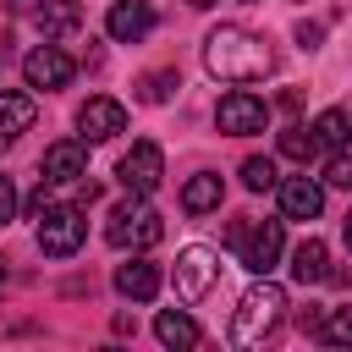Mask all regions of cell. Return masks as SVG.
Wrapping results in <instances>:
<instances>
[{"mask_svg":"<svg viewBox=\"0 0 352 352\" xmlns=\"http://www.w3.org/2000/svg\"><path fill=\"white\" fill-rule=\"evenodd\" d=\"M319 38H324V28H319V22H297V44H302V50H314Z\"/></svg>","mask_w":352,"mask_h":352,"instance_id":"obj_27","label":"cell"},{"mask_svg":"<svg viewBox=\"0 0 352 352\" xmlns=\"http://www.w3.org/2000/svg\"><path fill=\"white\" fill-rule=\"evenodd\" d=\"M6 6H11V11H22V6H28V0H6Z\"/></svg>","mask_w":352,"mask_h":352,"instance_id":"obj_32","label":"cell"},{"mask_svg":"<svg viewBox=\"0 0 352 352\" xmlns=\"http://www.w3.org/2000/svg\"><path fill=\"white\" fill-rule=\"evenodd\" d=\"M297 324H302V336H319V324H324V314H319V308L308 302V308L297 314Z\"/></svg>","mask_w":352,"mask_h":352,"instance_id":"obj_28","label":"cell"},{"mask_svg":"<svg viewBox=\"0 0 352 352\" xmlns=\"http://www.w3.org/2000/svg\"><path fill=\"white\" fill-rule=\"evenodd\" d=\"M88 176V143L60 138L44 148V182H82Z\"/></svg>","mask_w":352,"mask_h":352,"instance_id":"obj_11","label":"cell"},{"mask_svg":"<svg viewBox=\"0 0 352 352\" xmlns=\"http://www.w3.org/2000/svg\"><path fill=\"white\" fill-rule=\"evenodd\" d=\"M264 121H270V104H264L258 94H248V88H236V94H226V99L214 104V126H220L226 138L264 132Z\"/></svg>","mask_w":352,"mask_h":352,"instance_id":"obj_6","label":"cell"},{"mask_svg":"<svg viewBox=\"0 0 352 352\" xmlns=\"http://www.w3.org/2000/svg\"><path fill=\"white\" fill-rule=\"evenodd\" d=\"M33 22H38L44 38H66V33L82 28V6L77 0H38L33 6Z\"/></svg>","mask_w":352,"mask_h":352,"instance_id":"obj_16","label":"cell"},{"mask_svg":"<svg viewBox=\"0 0 352 352\" xmlns=\"http://www.w3.org/2000/svg\"><path fill=\"white\" fill-rule=\"evenodd\" d=\"M72 72H77V60H72L60 44H38V50L22 60L28 88H66V82H72Z\"/></svg>","mask_w":352,"mask_h":352,"instance_id":"obj_10","label":"cell"},{"mask_svg":"<svg viewBox=\"0 0 352 352\" xmlns=\"http://www.w3.org/2000/svg\"><path fill=\"white\" fill-rule=\"evenodd\" d=\"M104 28H110L116 44H138V38L154 28V6H143V0H116L110 16H104Z\"/></svg>","mask_w":352,"mask_h":352,"instance_id":"obj_12","label":"cell"},{"mask_svg":"<svg viewBox=\"0 0 352 352\" xmlns=\"http://www.w3.org/2000/svg\"><path fill=\"white\" fill-rule=\"evenodd\" d=\"M176 297L182 302H204L209 292H214V280H220V258L209 253V248H187L182 258H176Z\"/></svg>","mask_w":352,"mask_h":352,"instance_id":"obj_7","label":"cell"},{"mask_svg":"<svg viewBox=\"0 0 352 352\" xmlns=\"http://www.w3.org/2000/svg\"><path fill=\"white\" fill-rule=\"evenodd\" d=\"M341 242H346V253H352V214H346V226H341Z\"/></svg>","mask_w":352,"mask_h":352,"instance_id":"obj_30","label":"cell"},{"mask_svg":"<svg viewBox=\"0 0 352 352\" xmlns=\"http://www.w3.org/2000/svg\"><path fill=\"white\" fill-rule=\"evenodd\" d=\"M319 336H324L330 346H352V308H330L324 324H319Z\"/></svg>","mask_w":352,"mask_h":352,"instance_id":"obj_23","label":"cell"},{"mask_svg":"<svg viewBox=\"0 0 352 352\" xmlns=\"http://www.w3.org/2000/svg\"><path fill=\"white\" fill-rule=\"evenodd\" d=\"M160 236H165V220H160V209L143 204L138 192H132L126 204H116L110 220H104V242L121 248V253H143V248H154Z\"/></svg>","mask_w":352,"mask_h":352,"instance_id":"obj_3","label":"cell"},{"mask_svg":"<svg viewBox=\"0 0 352 352\" xmlns=\"http://www.w3.org/2000/svg\"><path fill=\"white\" fill-rule=\"evenodd\" d=\"M82 236H88L82 209H72V204H50V209L38 214V248H44L50 258H72V253L82 248Z\"/></svg>","mask_w":352,"mask_h":352,"instance_id":"obj_4","label":"cell"},{"mask_svg":"<svg viewBox=\"0 0 352 352\" xmlns=\"http://www.w3.org/2000/svg\"><path fill=\"white\" fill-rule=\"evenodd\" d=\"M33 116H38L33 94H0V148L16 143V138L33 126Z\"/></svg>","mask_w":352,"mask_h":352,"instance_id":"obj_17","label":"cell"},{"mask_svg":"<svg viewBox=\"0 0 352 352\" xmlns=\"http://www.w3.org/2000/svg\"><path fill=\"white\" fill-rule=\"evenodd\" d=\"M170 88H182V77H176V72H148L138 94H143L148 104H165V99H170Z\"/></svg>","mask_w":352,"mask_h":352,"instance_id":"obj_24","label":"cell"},{"mask_svg":"<svg viewBox=\"0 0 352 352\" xmlns=\"http://www.w3.org/2000/svg\"><path fill=\"white\" fill-rule=\"evenodd\" d=\"M280 154H286V160H297V165H308V160L319 154L314 126H286V132H280Z\"/></svg>","mask_w":352,"mask_h":352,"instance_id":"obj_20","label":"cell"},{"mask_svg":"<svg viewBox=\"0 0 352 352\" xmlns=\"http://www.w3.org/2000/svg\"><path fill=\"white\" fill-rule=\"evenodd\" d=\"M319 209H324L319 182H308V176H286V182H280V214H286V220H314Z\"/></svg>","mask_w":352,"mask_h":352,"instance_id":"obj_15","label":"cell"},{"mask_svg":"<svg viewBox=\"0 0 352 352\" xmlns=\"http://www.w3.org/2000/svg\"><path fill=\"white\" fill-rule=\"evenodd\" d=\"M44 209H50V182H38V192H33V198H28V214H33V220H38V214H44Z\"/></svg>","mask_w":352,"mask_h":352,"instance_id":"obj_29","label":"cell"},{"mask_svg":"<svg viewBox=\"0 0 352 352\" xmlns=\"http://www.w3.org/2000/svg\"><path fill=\"white\" fill-rule=\"evenodd\" d=\"M220 192H226V187H220V176L198 170V176L182 187V209H187V214H209V209H220Z\"/></svg>","mask_w":352,"mask_h":352,"instance_id":"obj_18","label":"cell"},{"mask_svg":"<svg viewBox=\"0 0 352 352\" xmlns=\"http://www.w3.org/2000/svg\"><path fill=\"white\" fill-rule=\"evenodd\" d=\"M116 176H121V187H126V192H138V198H143V192H154V187H160V176H165V154H160V143H148V138H143V143H132V148L121 154Z\"/></svg>","mask_w":352,"mask_h":352,"instance_id":"obj_8","label":"cell"},{"mask_svg":"<svg viewBox=\"0 0 352 352\" xmlns=\"http://www.w3.org/2000/svg\"><path fill=\"white\" fill-rule=\"evenodd\" d=\"M280 314H286V292L275 286V280H253L248 292H242V302H236V314H231V346H258V341H270L275 336V324H280Z\"/></svg>","mask_w":352,"mask_h":352,"instance_id":"obj_2","label":"cell"},{"mask_svg":"<svg viewBox=\"0 0 352 352\" xmlns=\"http://www.w3.org/2000/svg\"><path fill=\"white\" fill-rule=\"evenodd\" d=\"M231 242L253 275H270L280 248H286V231H280V220H258V226H231Z\"/></svg>","mask_w":352,"mask_h":352,"instance_id":"obj_5","label":"cell"},{"mask_svg":"<svg viewBox=\"0 0 352 352\" xmlns=\"http://www.w3.org/2000/svg\"><path fill=\"white\" fill-rule=\"evenodd\" d=\"M324 182H330V187H346V192H352V154H336V160L324 165Z\"/></svg>","mask_w":352,"mask_h":352,"instance_id":"obj_25","label":"cell"},{"mask_svg":"<svg viewBox=\"0 0 352 352\" xmlns=\"http://www.w3.org/2000/svg\"><path fill=\"white\" fill-rule=\"evenodd\" d=\"M154 336H160L165 346H198V336H204V330H198L182 308H165V314L154 319Z\"/></svg>","mask_w":352,"mask_h":352,"instance_id":"obj_19","label":"cell"},{"mask_svg":"<svg viewBox=\"0 0 352 352\" xmlns=\"http://www.w3.org/2000/svg\"><path fill=\"white\" fill-rule=\"evenodd\" d=\"M314 138H319V148H341L346 143V110H324L314 121Z\"/></svg>","mask_w":352,"mask_h":352,"instance_id":"obj_21","label":"cell"},{"mask_svg":"<svg viewBox=\"0 0 352 352\" xmlns=\"http://www.w3.org/2000/svg\"><path fill=\"white\" fill-rule=\"evenodd\" d=\"M116 292H121V297H132V302L160 297V264H148L143 253H132V258L116 270Z\"/></svg>","mask_w":352,"mask_h":352,"instance_id":"obj_14","label":"cell"},{"mask_svg":"<svg viewBox=\"0 0 352 352\" xmlns=\"http://www.w3.org/2000/svg\"><path fill=\"white\" fill-rule=\"evenodd\" d=\"M204 66H209V77H220V82H264V77L275 72V55H270V44H264L258 33H248V28H236V22H220V28L204 38Z\"/></svg>","mask_w":352,"mask_h":352,"instance_id":"obj_1","label":"cell"},{"mask_svg":"<svg viewBox=\"0 0 352 352\" xmlns=\"http://www.w3.org/2000/svg\"><path fill=\"white\" fill-rule=\"evenodd\" d=\"M77 126H82V143H110L116 132H126V104L110 94H94V99H82Z\"/></svg>","mask_w":352,"mask_h":352,"instance_id":"obj_9","label":"cell"},{"mask_svg":"<svg viewBox=\"0 0 352 352\" xmlns=\"http://www.w3.org/2000/svg\"><path fill=\"white\" fill-rule=\"evenodd\" d=\"M16 220V187H11V176H0V226H11Z\"/></svg>","mask_w":352,"mask_h":352,"instance_id":"obj_26","label":"cell"},{"mask_svg":"<svg viewBox=\"0 0 352 352\" xmlns=\"http://www.w3.org/2000/svg\"><path fill=\"white\" fill-rule=\"evenodd\" d=\"M275 182H280V176H275V160H258V154L242 160V187H248V192H270Z\"/></svg>","mask_w":352,"mask_h":352,"instance_id":"obj_22","label":"cell"},{"mask_svg":"<svg viewBox=\"0 0 352 352\" xmlns=\"http://www.w3.org/2000/svg\"><path fill=\"white\" fill-rule=\"evenodd\" d=\"M292 280H297V286L336 280V270H330V248H324L319 236H302V242L292 248Z\"/></svg>","mask_w":352,"mask_h":352,"instance_id":"obj_13","label":"cell"},{"mask_svg":"<svg viewBox=\"0 0 352 352\" xmlns=\"http://www.w3.org/2000/svg\"><path fill=\"white\" fill-rule=\"evenodd\" d=\"M0 286H6V258H0Z\"/></svg>","mask_w":352,"mask_h":352,"instance_id":"obj_33","label":"cell"},{"mask_svg":"<svg viewBox=\"0 0 352 352\" xmlns=\"http://www.w3.org/2000/svg\"><path fill=\"white\" fill-rule=\"evenodd\" d=\"M187 6H192V11H209V6H214V0H187Z\"/></svg>","mask_w":352,"mask_h":352,"instance_id":"obj_31","label":"cell"}]
</instances>
